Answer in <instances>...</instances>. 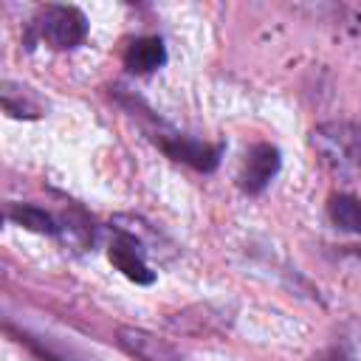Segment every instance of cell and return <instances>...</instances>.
Returning <instances> with one entry per match:
<instances>
[{
	"instance_id": "1",
	"label": "cell",
	"mask_w": 361,
	"mask_h": 361,
	"mask_svg": "<svg viewBox=\"0 0 361 361\" xmlns=\"http://www.w3.org/2000/svg\"><path fill=\"white\" fill-rule=\"evenodd\" d=\"M310 144L330 172L361 180V124L324 121L313 130Z\"/></svg>"
},
{
	"instance_id": "2",
	"label": "cell",
	"mask_w": 361,
	"mask_h": 361,
	"mask_svg": "<svg viewBox=\"0 0 361 361\" xmlns=\"http://www.w3.org/2000/svg\"><path fill=\"white\" fill-rule=\"evenodd\" d=\"M37 31L48 45L65 51L87 37V20L76 6H48L37 20Z\"/></svg>"
},
{
	"instance_id": "3",
	"label": "cell",
	"mask_w": 361,
	"mask_h": 361,
	"mask_svg": "<svg viewBox=\"0 0 361 361\" xmlns=\"http://www.w3.org/2000/svg\"><path fill=\"white\" fill-rule=\"evenodd\" d=\"M155 144L175 161H183L189 166H195L197 172H212L217 164H220V155H223V147L220 144H206V141H195L189 135H180V133H155L152 135Z\"/></svg>"
},
{
	"instance_id": "4",
	"label": "cell",
	"mask_w": 361,
	"mask_h": 361,
	"mask_svg": "<svg viewBox=\"0 0 361 361\" xmlns=\"http://www.w3.org/2000/svg\"><path fill=\"white\" fill-rule=\"evenodd\" d=\"M116 341L135 361H186L183 353L172 341H166L149 330H141V327H127V324L118 327Z\"/></svg>"
},
{
	"instance_id": "5",
	"label": "cell",
	"mask_w": 361,
	"mask_h": 361,
	"mask_svg": "<svg viewBox=\"0 0 361 361\" xmlns=\"http://www.w3.org/2000/svg\"><path fill=\"white\" fill-rule=\"evenodd\" d=\"M276 172H279V149L274 144H257L245 155V164L240 172V186L248 195H259Z\"/></svg>"
},
{
	"instance_id": "6",
	"label": "cell",
	"mask_w": 361,
	"mask_h": 361,
	"mask_svg": "<svg viewBox=\"0 0 361 361\" xmlns=\"http://www.w3.org/2000/svg\"><path fill=\"white\" fill-rule=\"evenodd\" d=\"M144 248L133 240V237H127V234H121L118 231V237L113 240V245H110V251H107V257H110V262L127 276V279H133V282H138V285H149V282H155V271H149V265L144 262Z\"/></svg>"
},
{
	"instance_id": "7",
	"label": "cell",
	"mask_w": 361,
	"mask_h": 361,
	"mask_svg": "<svg viewBox=\"0 0 361 361\" xmlns=\"http://www.w3.org/2000/svg\"><path fill=\"white\" fill-rule=\"evenodd\" d=\"M166 62V45L161 37H138L124 54V65L133 73H152Z\"/></svg>"
},
{
	"instance_id": "8",
	"label": "cell",
	"mask_w": 361,
	"mask_h": 361,
	"mask_svg": "<svg viewBox=\"0 0 361 361\" xmlns=\"http://www.w3.org/2000/svg\"><path fill=\"white\" fill-rule=\"evenodd\" d=\"M310 361H361V324H347L341 336Z\"/></svg>"
},
{
	"instance_id": "9",
	"label": "cell",
	"mask_w": 361,
	"mask_h": 361,
	"mask_svg": "<svg viewBox=\"0 0 361 361\" xmlns=\"http://www.w3.org/2000/svg\"><path fill=\"white\" fill-rule=\"evenodd\" d=\"M8 220L28 228V231H37V234H59V223L39 206H31V203H14L8 206Z\"/></svg>"
},
{
	"instance_id": "10",
	"label": "cell",
	"mask_w": 361,
	"mask_h": 361,
	"mask_svg": "<svg viewBox=\"0 0 361 361\" xmlns=\"http://www.w3.org/2000/svg\"><path fill=\"white\" fill-rule=\"evenodd\" d=\"M327 212H330V220L338 228L361 234V200L358 197H353V195H333Z\"/></svg>"
}]
</instances>
